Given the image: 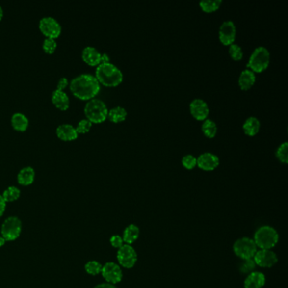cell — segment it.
Wrapping results in <instances>:
<instances>
[{
  "instance_id": "1",
  "label": "cell",
  "mask_w": 288,
  "mask_h": 288,
  "mask_svg": "<svg viewBox=\"0 0 288 288\" xmlns=\"http://www.w3.org/2000/svg\"><path fill=\"white\" fill-rule=\"evenodd\" d=\"M70 88L79 99L91 100L100 91V83L93 75L80 74L71 79Z\"/></svg>"
},
{
  "instance_id": "2",
  "label": "cell",
  "mask_w": 288,
  "mask_h": 288,
  "mask_svg": "<svg viewBox=\"0 0 288 288\" xmlns=\"http://www.w3.org/2000/svg\"><path fill=\"white\" fill-rule=\"evenodd\" d=\"M96 78L106 86H117L123 81V73L118 67L111 63L98 64L96 69Z\"/></svg>"
},
{
  "instance_id": "3",
  "label": "cell",
  "mask_w": 288,
  "mask_h": 288,
  "mask_svg": "<svg viewBox=\"0 0 288 288\" xmlns=\"http://www.w3.org/2000/svg\"><path fill=\"white\" fill-rule=\"evenodd\" d=\"M279 240V235L275 228L270 226H263L255 232V244L261 249H271L276 245Z\"/></svg>"
},
{
  "instance_id": "4",
  "label": "cell",
  "mask_w": 288,
  "mask_h": 288,
  "mask_svg": "<svg viewBox=\"0 0 288 288\" xmlns=\"http://www.w3.org/2000/svg\"><path fill=\"white\" fill-rule=\"evenodd\" d=\"M84 111H85L86 118L91 123H96V124L105 121L108 113V109L106 107V104H104V102L97 98H92L91 100H89L85 104Z\"/></svg>"
},
{
  "instance_id": "5",
  "label": "cell",
  "mask_w": 288,
  "mask_h": 288,
  "mask_svg": "<svg viewBox=\"0 0 288 288\" xmlns=\"http://www.w3.org/2000/svg\"><path fill=\"white\" fill-rule=\"evenodd\" d=\"M270 54L268 49L264 47H258L250 56L247 67L250 68L253 72H262L270 64Z\"/></svg>"
},
{
  "instance_id": "6",
  "label": "cell",
  "mask_w": 288,
  "mask_h": 288,
  "mask_svg": "<svg viewBox=\"0 0 288 288\" xmlns=\"http://www.w3.org/2000/svg\"><path fill=\"white\" fill-rule=\"evenodd\" d=\"M22 230V222L17 216H9L3 221L1 227V236L5 241L12 242L17 239Z\"/></svg>"
},
{
  "instance_id": "7",
  "label": "cell",
  "mask_w": 288,
  "mask_h": 288,
  "mask_svg": "<svg viewBox=\"0 0 288 288\" xmlns=\"http://www.w3.org/2000/svg\"><path fill=\"white\" fill-rule=\"evenodd\" d=\"M234 251L236 256L242 260L254 258L257 252V246L255 241L249 237H242L236 240L234 244Z\"/></svg>"
},
{
  "instance_id": "8",
  "label": "cell",
  "mask_w": 288,
  "mask_h": 288,
  "mask_svg": "<svg viewBox=\"0 0 288 288\" xmlns=\"http://www.w3.org/2000/svg\"><path fill=\"white\" fill-rule=\"evenodd\" d=\"M39 29L42 33L49 38L56 39L62 31L60 23L52 16H44L40 20Z\"/></svg>"
},
{
  "instance_id": "9",
  "label": "cell",
  "mask_w": 288,
  "mask_h": 288,
  "mask_svg": "<svg viewBox=\"0 0 288 288\" xmlns=\"http://www.w3.org/2000/svg\"><path fill=\"white\" fill-rule=\"evenodd\" d=\"M117 259L121 266L125 267L126 269H131L136 264V251L131 245L124 244L120 249H118Z\"/></svg>"
},
{
  "instance_id": "10",
  "label": "cell",
  "mask_w": 288,
  "mask_h": 288,
  "mask_svg": "<svg viewBox=\"0 0 288 288\" xmlns=\"http://www.w3.org/2000/svg\"><path fill=\"white\" fill-rule=\"evenodd\" d=\"M102 275L106 282L112 285L120 282L123 278V272L118 264L113 262H108L103 265Z\"/></svg>"
},
{
  "instance_id": "11",
  "label": "cell",
  "mask_w": 288,
  "mask_h": 288,
  "mask_svg": "<svg viewBox=\"0 0 288 288\" xmlns=\"http://www.w3.org/2000/svg\"><path fill=\"white\" fill-rule=\"evenodd\" d=\"M255 264L263 268H270L277 263L278 258L270 249H261L254 256Z\"/></svg>"
},
{
  "instance_id": "12",
  "label": "cell",
  "mask_w": 288,
  "mask_h": 288,
  "mask_svg": "<svg viewBox=\"0 0 288 288\" xmlns=\"http://www.w3.org/2000/svg\"><path fill=\"white\" fill-rule=\"evenodd\" d=\"M236 37V26L231 21L224 22L219 29V38L224 45L233 44Z\"/></svg>"
},
{
  "instance_id": "13",
  "label": "cell",
  "mask_w": 288,
  "mask_h": 288,
  "mask_svg": "<svg viewBox=\"0 0 288 288\" xmlns=\"http://www.w3.org/2000/svg\"><path fill=\"white\" fill-rule=\"evenodd\" d=\"M189 108L193 117L198 120L206 119L209 114V106L205 101L200 98H196L192 101L191 104L189 105Z\"/></svg>"
},
{
  "instance_id": "14",
  "label": "cell",
  "mask_w": 288,
  "mask_h": 288,
  "mask_svg": "<svg viewBox=\"0 0 288 288\" xmlns=\"http://www.w3.org/2000/svg\"><path fill=\"white\" fill-rule=\"evenodd\" d=\"M198 167L202 170L212 171L218 167L219 158L210 152H205L197 158Z\"/></svg>"
},
{
  "instance_id": "15",
  "label": "cell",
  "mask_w": 288,
  "mask_h": 288,
  "mask_svg": "<svg viewBox=\"0 0 288 288\" xmlns=\"http://www.w3.org/2000/svg\"><path fill=\"white\" fill-rule=\"evenodd\" d=\"M101 55L102 53L96 48L91 46H87L82 50L83 60L91 66L100 64Z\"/></svg>"
},
{
  "instance_id": "16",
  "label": "cell",
  "mask_w": 288,
  "mask_h": 288,
  "mask_svg": "<svg viewBox=\"0 0 288 288\" xmlns=\"http://www.w3.org/2000/svg\"><path fill=\"white\" fill-rule=\"evenodd\" d=\"M56 133L58 138L63 140H76L78 137V133L76 131V127L70 124H62L58 125L56 129Z\"/></svg>"
},
{
  "instance_id": "17",
  "label": "cell",
  "mask_w": 288,
  "mask_h": 288,
  "mask_svg": "<svg viewBox=\"0 0 288 288\" xmlns=\"http://www.w3.org/2000/svg\"><path fill=\"white\" fill-rule=\"evenodd\" d=\"M265 284V276L258 271H253L244 281L245 288H261Z\"/></svg>"
},
{
  "instance_id": "18",
  "label": "cell",
  "mask_w": 288,
  "mask_h": 288,
  "mask_svg": "<svg viewBox=\"0 0 288 288\" xmlns=\"http://www.w3.org/2000/svg\"><path fill=\"white\" fill-rule=\"evenodd\" d=\"M52 102L55 106L61 110H66L70 106V97L64 91L56 89L52 91Z\"/></svg>"
},
{
  "instance_id": "19",
  "label": "cell",
  "mask_w": 288,
  "mask_h": 288,
  "mask_svg": "<svg viewBox=\"0 0 288 288\" xmlns=\"http://www.w3.org/2000/svg\"><path fill=\"white\" fill-rule=\"evenodd\" d=\"M36 176V173L32 167L26 166L22 168L17 175V180L20 184L23 186H28L34 182Z\"/></svg>"
},
{
  "instance_id": "20",
  "label": "cell",
  "mask_w": 288,
  "mask_h": 288,
  "mask_svg": "<svg viewBox=\"0 0 288 288\" xmlns=\"http://www.w3.org/2000/svg\"><path fill=\"white\" fill-rule=\"evenodd\" d=\"M255 79L256 78H255V73L252 70H243L238 79L240 88L243 91H247L251 88L252 85L255 84Z\"/></svg>"
},
{
  "instance_id": "21",
  "label": "cell",
  "mask_w": 288,
  "mask_h": 288,
  "mask_svg": "<svg viewBox=\"0 0 288 288\" xmlns=\"http://www.w3.org/2000/svg\"><path fill=\"white\" fill-rule=\"evenodd\" d=\"M11 125L15 130L25 131L29 125V119L22 112H15L11 117Z\"/></svg>"
},
{
  "instance_id": "22",
  "label": "cell",
  "mask_w": 288,
  "mask_h": 288,
  "mask_svg": "<svg viewBox=\"0 0 288 288\" xmlns=\"http://www.w3.org/2000/svg\"><path fill=\"white\" fill-rule=\"evenodd\" d=\"M139 236H140V229L136 225L131 224L125 228L122 238L124 240V243H125V244L131 245V243H134L138 239Z\"/></svg>"
},
{
  "instance_id": "23",
  "label": "cell",
  "mask_w": 288,
  "mask_h": 288,
  "mask_svg": "<svg viewBox=\"0 0 288 288\" xmlns=\"http://www.w3.org/2000/svg\"><path fill=\"white\" fill-rule=\"evenodd\" d=\"M260 127L261 123L259 121L258 118L255 117H249L248 119H246L243 125L244 133L249 136H255L260 131Z\"/></svg>"
},
{
  "instance_id": "24",
  "label": "cell",
  "mask_w": 288,
  "mask_h": 288,
  "mask_svg": "<svg viewBox=\"0 0 288 288\" xmlns=\"http://www.w3.org/2000/svg\"><path fill=\"white\" fill-rule=\"evenodd\" d=\"M126 117H127V112L122 106H115L108 111L107 113V118H109L110 121L113 123L124 121Z\"/></svg>"
},
{
  "instance_id": "25",
  "label": "cell",
  "mask_w": 288,
  "mask_h": 288,
  "mask_svg": "<svg viewBox=\"0 0 288 288\" xmlns=\"http://www.w3.org/2000/svg\"><path fill=\"white\" fill-rule=\"evenodd\" d=\"M2 196L6 201V203L14 202L15 200H18L21 196V190L15 186H9L3 191Z\"/></svg>"
},
{
  "instance_id": "26",
  "label": "cell",
  "mask_w": 288,
  "mask_h": 288,
  "mask_svg": "<svg viewBox=\"0 0 288 288\" xmlns=\"http://www.w3.org/2000/svg\"><path fill=\"white\" fill-rule=\"evenodd\" d=\"M202 131L206 136L213 138L217 132V126L211 119H206L202 125Z\"/></svg>"
},
{
  "instance_id": "27",
  "label": "cell",
  "mask_w": 288,
  "mask_h": 288,
  "mask_svg": "<svg viewBox=\"0 0 288 288\" xmlns=\"http://www.w3.org/2000/svg\"><path fill=\"white\" fill-rule=\"evenodd\" d=\"M221 4V0H203L200 2V6L205 12L209 13L218 9Z\"/></svg>"
},
{
  "instance_id": "28",
  "label": "cell",
  "mask_w": 288,
  "mask_h": 288,
  "mask_svg": "<svg viewBox=\"0 0 288 288\" xmlns=\"http://www.w3.org/2000/svg\"><path fill=\"white\" fill-rule=\"evenodd\" d=\"M103 265L96 261H88L85 265V270L86 273L91 276H97L102 272Z\"/></svg>"
},
{
  "instance_id": "29",
  "label": "cell",
  "mask_w": 288,
  "mask_h": 288,
  "mask_svg": "<svg viewBox=\"0 0 288 288\" xmlns=\"http://www.w3.org/2000/svg\"><path fill=\"white\" fill-rule=\"evenodd\" d=\"M276 157L279 159L280 161L283 163H288V143H282L280 145L279 147L276 150Z\"/></svg>"
},
{
  "instance_id": "30",
  "label": "cell",
  "mask_w": 288,
  "mask_h": 288,
  "mask_svg": "<svg viewBox=\"0 0 288 288\" xmlns=\"http://www.w3.org/2000/svg\"><path fill=\"white\" fill-rule=\"evenodd\" d=\"M255 261L253 259H249V260H243V262L240 264L239 270L243 274H250L254 271L255 269Z\"/></svg>"
},
{
  "instance_id": "31",
  "label": "cell",
  "mask_w": 288,
  "mask_h": 288,
  "mask_svg": "<svg viewBox=\"0 0 288 288\" xmlns=\"http://www.w3.org/2000/svg\"><path fill=\"white\" fill-rule=\"evenodd\" d=\"M57 42L56 40L53 38H49V37H46L43 43V49L44 50V52L51 54L52 52H54L56 49H57Z\"/></svg>"
},
{
  "instance_id": "32",
  "label": "cell",
  "mask_w": 288,
  "mask_h": 288,
  "mask_svg": "<svg viewBox=\"0 0 288 288\" xmlns=\"http://www.w3.org/2000/svg\"><path fill=\"white\" fill-rule=\"evenodd\" d=\"M229 54L234 60H240L243 58V52L241 47L237 44H231L229 48Z\"/></svg>"
},
{
  "instance_id": "33",
  "label": "cell",
  "mask_w": 288,
  "mask_h": 288,
  "mask_svg": "<svg viewBox=\"0 0 288 288\" xmlns=\"http://www.w3.org/2000/svg\"><path fill=\"white\" fill-rule=\"evenodd\" d=\"M91 126H92V123L90 120H88L87 118H83L76 126V131L78 133H87L91 130Z\"/></svg>"
},
{
  "instance_id": "34",
  "label": "cell",
  "mask_w": 288,
  "mask_h": 288,
  "mask_svg": "<svg viewBox=\"0 0 288 288\" xmlns=\"http://www.w3.org/2000/svg\"><path fill=\"white\" fill-rule=\"evenodd\" d=\"M183 166L188 170L193 169L197 165V159L194 156L186 155L182 159Z\"/></svg>"
},
{
  "instance_id": "35",
  "label": "cell",
  "mask_w": 288,
  "mask_h": 288,
  "mask_svg": "<svg viewBox=\"0 0 288 288\" xmlns=\"http://www.w3.org/2000/svg\"><path fill=\"white\" fill-rule=\"evenodd\" d=\"M110 243L112 247H114L116 249H120L122 246L124 245V240L122 238V236L114 235L110 238Z\"/></svg>"
},
{
  "instance_id": "36",
  "label": "cell",
  "mask_w": 288,
  "mask_h": 288,
  "mask_svg": "<svg viewBox=\"0 0 288 288\" xmlns=\"http://www.w3.org/2000/svg\"><path fill=\"white\" fill-rule=\"evenodd\" d=\"M68 85H69V79H67L66 77H61L60 79H58L57 89L64 91Z\"/></svg>"
},
{
  "instance_id": "37",
  "label": "cell",
  "mask_w": 288,
  "mask_h": 288,
  "mask_svg": "<svg viewBox=\"0 0 288 288\" xmlns=\"http://www.w3.org/2000/svg\"><path fill=\"white\" fill-rule=\"evenodd\" d=\"M6 201L4 200L2 194H0V217L3 215V213L6 209Z\"/></svg>"
},
{
  "instance_id": "38",
  "label": "cell",
  "mask_w": 288,
  "mask_h": 288,
  "mask_svg": "<svg viewBox=\"0 0 288 288\" xmlns=\"http://www.w3.org/2000/svg\"><path fill=\"white\" fill-rule=\"evenodd\" d=\"M110 58L108 55L106 53H102L101 55V62L100 64H106V63H109Z\"/></svg>"
},
{
  "instance_id": "39",
  "label": "cell",
  "mask_w": 288,
  "mask_h": 288,
  "mask_svg": "<svg viewBox=\"0 0 288 288\" xmlns=\"http://www.w3.org/2000/svg\"><path fill=\"white\" fill-rule=\"evenodd\" d=\"M94 288H117L115 286L110 283H101L99 285L96 286Z\"/></svg>"
},
{
  "instance_id": "40",
  "label": "cell",
  "mask_w": 288,
  "mask_h": 288,
  "mask_svg": "<svg viewBox=\"0 0 288 288\" xmlns=\"http://www.w3.org/2000/svg\"><path fill=\"white\" fill-rule=\"evenodd\" d=\"M5 243H6L5 239L3 238V236L0 235V248H2V247L5 244Z\"/></svg>"
},
{
  "instance_id": "41",
  "label": "cell",
  "mask_w": 288,
  "mask_h": 288,
  "mask_svg": "<svg viewBox=\"0 0 288 288\" xmlns=\"http://www.w3.org/2000/svg\"><path fill=\"white\" fill-rule=\"evenodd\" d=\"M3 8H2V7H1V5H0V21H1V20H2V18H3Z\"/></svg>"
}]
</instances>
